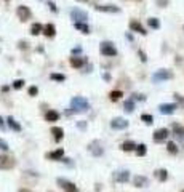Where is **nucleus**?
<instances>
[{"instance_id":"f257e3e1","label":"nucleus","mask_w":184,"mask_h":192,"mask_svg":"<svg viewBox=\"0 0 184 192\" xmlns=\"http://www.w3.org/2000/svg\"><path fill=\"white\" fill-rule=\"evenodd\" d=\"M71 107H72V112H86L90 109V102L82 96H74L71 99Z\"/></svg>"},{"instance_id":"f03ea898","label":"nucleus","mask_w":184,"mask_h":192,"mask_svg":"<svg viewBox=\"0 0 184 192\" xmlns=\"http://www.w3.org/2000/svg\"><path fill=\"white\" fill-rule=\"evenodd\" d=\"M170 78H173V72L168 71V69H159V71L152 75V80H154V82L170 80Z\"/></svg>"},{"instance_id":"7ed1b4c3","label":"nucleus","mask_w":184,"mask_h":192,"mask_svg":"<svg viewBox=\"0 0 184 192\" xmlns=\"http://www.w3.org/2000/svg\"><path fill=\"white\" fill-rule=\"evenodd\" d=\"M15 165H16V162L13 157L0 154V170H11Z\"/></svg>"},{"instance_id":"20e7f679","label":"nucleus","mask_w":184,"mask_h":192,"mask_svg":"<svg viewBox=\"0 0 184 192\" xmlns=\"http://www.w3.org/2000/svg\"><path fill=\"white\" fill-rule=\"evenodd\" d=\"M71 18L75 22H85L86 19H88V15H86L83 10H80V8H72L71 10Z\"/></svg>"},{"instance_id":"39448f33","label":"nucleus","mask_w":184,"mask_h":192,"mask_svg":"<svg viewBox=\"0 0 184 192\" xmlns=\"http://www.w3.org/2000/svg\"><path fill=\"white\" fill-rule=\"evenodd\" d=\"M101 55L104 56H115L117 55V50L114 43H110V42H103L101 43Z\"/></svg>"},{"instance_id":"423d86ee","label":"nucleus","mask_w":184,"mask_h":192,"mask_svg":"<svg viewBox=\"0 0 184 192\" xmlns=\"http://www.w3.org/2000/svg\"><path fill=\"white\" fill-rule=\"evenodd\" d=\"M170 136V131H168V128H159V130H155L154 131V141L155 143H163V141H167V138Z\"/></svg>"},{"instance_id":"0eeeda50","label":"nucleus","mask_w":184,"mask_h":192,"mask_svg":"<svg viewBox=\"0 0 184 192\" xmlns=\"http://www.w3.org/2000/svg\"><path fill=\"white\" fill-rule=\"evenodd\" d=\"M56 182H58V184L61 186L66 192H79V189L75 187V184H74V182L67 181V179H64V178H58Z\"/></svg>"},{"instance_id":"6e6552de","label":"nucleus","mask_w":184,"mask_h":192,"mask_svg":"<svg viewBox=\"0 0 184 192\" xmlns=\"http://www.w3.org/2000/svg\"><path fill=\"white\" fill-rule=\"evenodd\" d=\"M16 15H18V18H19L21 21H27V19H31L32 13H31V10L26 5H21V7H18Z\"/></svg>"},{"instance_id":"1a4fd4ad","label":"nucleus","mask_w":184,"mask_h":192,"mask_svg":"<svg viewBox=\"0 0 184 192\" xmlns=\"http://www.w3.org/2000/svg\"><path fill=\"white\" fill-rule=\"evenodd\" d=\"M110 126L114 130H125L128 126V122L125 119H122V117H115V119L110 120Z\"/></svg>"},{"instance_id":"9d476101","label":"nucleus","mask_w":184,"mask_h":192,"mask_svg":"<svg viewBox=\"0 0 184 192\" xmlns=\"http://www.w3.org/2000/svg\"><path fill=\"white\" fill-rule=\"evenodd\" d=\"M176 109H178V104H173V102H165V104H160V106H159V111L162 112L163 115L173 114Z\"/></svg>"},{"instance_id":"9b49d317","label":"nucleus","mask_w":184,"mask_h":192,"mask_svg":"<svg viewBox=\"0 0 184 192\" xmlns=\"http://www.w3.org/2000/svg\"><path fill=\"white\" fill-rule=\"evenodd\" d=\"M90 152L93 154L95 157H99V155H103V152H104V149H103V146H101V143L99 141H93L90 144Z\"/></svg>"},{"instance_id":"f8f14e48","label":"nucleus","mask_w":184,"mask_h":192,"mask_svg":"<svg viewBox=\"0 0 184 192\" xmlns=\"http://www.w3.org/2000/svg\"><path fill=\"white\" fill-rule=\"evenodd\" d=\"M130 29H131V31H135V32H138V34H141V35H146V34H147L146 29L142 27V24H141L139 21H136V19L130 21Z\"/></svg>"},{"instance_id":"ddd939ff","label":"nucleus","mask_w":184,"mask_h":192,"mask_svg":"<svg viewBox=\"0 0 184 192\" xmlns=\"http://www.w3.org/2000/svg\"><path fill=\"white\" fill-rule=\"evenodd\" d=\"M171 130H173L174 136H176L179 141H184V126H183V125L173 123V125H171Z\"/></svg>"},{"instance_id":"4468645a","label":"nucleus","mask_w":184,"mask_h":192,"mask_svg":"<svg viewBox=\"0 0 184 192\" xmlns=\"http://www.w3.org/2000/svg\"><path fill=\"white\" fill-rule=\"evenodd\" d=\"M98 11H106V13H118L120 8L115 7V5H96L95 7Z\"/></svg>"},{"instance_id":"2eb2a0df","label":"nucleus","mask_w":184,"mask_h":192,"mask_svg":"<svg viewBox=\"0 0 184 192\" xmlns=\"http://www.w3.org/2000/svg\"><path fill=\"white\" fill-rule=\"evenodd\" d=\"M43 34H45V37H50V39H53V37L56 35V27H54L53 24L43 26Z\"/></svg>"},{"instance_id":"dca6fc26","label":"nucleus","mask_w":184,"mask_h":192,"mask_svg":"<svg viewBox=\"0 0 184 192\" xmlns=\"http://www.w3.org/2000/svg\"><path fill=\"white\" fill-rule=\"evenodd\" d=\"M147 178L146 176H135L133 178V184H135L136 187H146L147 186Z\"/></svg>"},{"instance_id":"f3484780","label":"nucleus","mask_w":184,"mask_h":192,"mask_svg":"<svg viewBox=\"0 0 184 192\" xmlns=\"http://www.w3.org/2000/svg\"><path fill=\"white\" fill-rule=\"evenodd\" d=\"M63 155H64V151H63V149H56V151H53V152L47 154V157H48V158H51V160H61Z\"/></svg>"},{"instance_id":"a211bd4d","label":"nucleus","mask_w":184,"mask_h":192,"mask_svg":"<svg viewBox=\"0 0 184 192\" xmlns=\"http://www.w3.org/2000/svg\"><path fill=\"white\" fill-rule=\"evenodd\" d=\"M128 179H130V173H128V171H117L115 173V181H118V182H127Z\"/></svg>"},{"instance_id":"6ab92c4d","label":"nucleus","mask_w":184,"mask_h":192,"mask_svg":"<svg viewBox=\"0 0 184 192\" xmlns=\"http://www.w3.org/2000/svg\"><path fill=\"white\" fill-rule=\"evenodd\" d=\"M7 122H8V126H10V128L13 130V131H18V133L21 131V125L18 123V122H16L15 119H13V117H8V119H7Z\"/></svg>"},{"instance_id":"aec40b11","label":"nucleus","mask_w":184,"mask_h":192,"mask_svg":"<svg viewBox=\"0 0 184 192\" xmlns=\"http://www.w3.org/2000/svg\"><path fill=\"white\" fill-rule=\"evenodd\" d=\"M136 144L133 143V141H125V143H122V146H120V149L122 151H125V152H130V151H136Z\"/></svg>"},{"instance_id":"412c9836","label":"nucleus","mask_w":184,"mask_h":192,"mask_svg":"<svg viewBox=\"0 0 184 192\" xmlns=\"http://www.w3.org/2000/svg\"><path fill=\"white\" fill-rule=\"evenodd\" d=\"M51 134L54 136L56 141H61L63 136H64V131H63V128H59V126H53V128H51Z\"/></svg>"},{"instance_id":"4be33fe9","label":"nucleus","mask_w":184,"mask_h":192,"mask_svg":"<svg viewBox=\"0 0 184 192\" xmlns=\"http://www.w3.org/2000/svg\"><path fill=\"white\" fill-rule=\"evenodd\" d=\"M83 64H85L83 58H79V56H72V58H71V66L72 67H82Z\"/></svg>"},{"instance_id":"5701e85b","label":"nucleus","mask_w":184,"mask_h":192,"mask_svg":"<svg viewBox=\"0 0 184 192\" xmlns=\"http://www.w3.org/2000/svg\"><path fill=\"white\" fill-rule=\"evenodd\" d=\"M45 119H47V122H56L58 119H59V112H56V111H48L47 114H45Z\"/></svg>"},{"instance_id":"b1692460","label":"nucleus","mask_w":184,"mask_h":192,"mask_svg":"<svg viewBox=\"0 0 184 192\" xmlns=\"http://www.w3.org/2000/svg\"><path fill=\"white\" fill-rule=\"evenodd\" d=\"M74 27L77 31H80L82 34H90V27L85 24V22H74Z\"/></svg>"},{"instance_id":"393cba45","label":"nucleus","mask_w":184,"mask_h":192,"mask_svg":"<svg viewBox=\"0 0 184 192\" xmlns=\"http://www.w3.org/2000/svg\"><path fill=\"white\" fill-rule=\"evenodd\" d=\"M155 178H157L160 182L167 181L168 179V171L167 170H157V171H155Z\"/></svg>"},{"instance_id":"a878e982","label":"nucleus","mask_w":184,"mask_h":192,"mask_svg":"<svg viewBox=\"0 0 184 192\" xmlns=\"http://www.w3.org/2000/svg\"><path fill=\"white\" fill-rule=\"evenodd\" d=\"M42 31H43V26L40 24V22H34V24L31 26V34L32 35H39Z\"/></svg>"},{"instance_id":"bb28decb","label":"nucleus","mask_w":184,"mask_h":192,"mask_svg":"<svg viewBox=\"0 0 184 192\" xmlns=\"http://www.w3.org/2000/svg\"><path fill=\"white\" fill-rule=\"evenodd\" d=\"M123 96V93L120 90H115V91H110L109 93V98H110V101H118L120 98Z\"/></svg>"},{"instance_id":"cd10ccee","label":"nucleus","mask_w":184,"mask_h":192,"mask_svg":"<svg viewBox=\"0 0 184 192\" xmlns=\"http://www.w3.org/2000/svg\"><path fill=\"white\" fill-rule=\"evenodd\" d=\"M147 24H149V27H152V29H159L160 21L157 19V18H149V19H147Z\"/></svg>"},{"instance_id":"c85d7f7f","label":"nucleus","mask_w":184,"mask_h":192,"mask_svg":"<svg viewBox=\"0 0 184 192\" xmlns=\"http://www.w3.org/2000/svg\"><path fill=\"white\" fill-rule=\"evenodd\" d=\"M146 152H147L146 144H138V147H136V154H138V155H139V157H144Z\"/></svg>"},{"instance_id":"c756f323","label":"nucleus","mask_w":184,"mask_h":192,"mask_svg":"<svg viewBox=\"0 0 184 192\" xmlns=\"http://www.w3.org/2000/svg\"><path fill=\"white\" fill-rule=\"evenodd\" d=\"M167 149H168L170 154H178V146H176V143H173V141L167 143Z\"/></svg>"},{"instance_id":"7c9ffc66","label":"nucleus","mask_w":184,"mask_h":192,"mask_svg":"<svg viewBox=\"0 0 184 192\" xmlns=\"http://www.w3.org/2000/svg\"><path fill=\"white\" fill-rule=\"evenodd\" d=\"M123 109H125L127 112H133V111H135V101H133V99L125 101V106H123Z\"/></svg>"},{"instance_id":"2f4dec72","label":"nucleus","mask_w":184,"mask_h":192,"mask_svg":"<svg viewBox=\"0 0 184 192\" xmlns=\"http://www.w3.org/2000/svg\"><path fill=\"white\" fill-rule=\"evenodd\" d=\"M141 120L144 122V123H147V125H152L154 123V117L150 115V114H142L141 115Z\"/></svg>"},{"instance_id":"473e14b6","label":"nucleus","mask_w":184,"mask_h":192,"mask_svg":"<svg viewBox=\"0 0 184 192\" xmlns=\"http://www.w3.org/2000/svg\"><path fill=\"white\" fill-rule=\"evenodd\" d=\"M50 78L54 80V82H64V80H66V75H64V74H51Z\"/></svg>"},{"instance_id":"72a5a7b5","label":"nucleus","mask_w":184,"mask_h":192,"mask_svg":"<svg viewBox=\"0 0 184 192\" xmlns=\"http://www.w3.org/2000/svg\"><path fill=\"white\" fill-rule=\"evenodd\" d=\"M22 85H24V80H21V78H18V80L13 82V88H16V90L22 88Z\"/></svg>"},{"instance_id":"f704fd0d","label":"nucleus","mask_w":184,"mask_h":192,"mask_svg":"<svg viewBox=\"0 0 184 192\" xmlns=\"http://www.w3.org/2000/svg\"><path fill=\"white\" fill-rule=\"evenodd\" d=\"M0 149H2V151H8V149H10L8 143L5 141V139H2V138H0Z\"/></svg>"},{"instance_id":"c9c22d12","label":"nucleus","mask_w":184,"mask_h":192,"mask_svg":"<svg viewBox=\"0 0 184 192\" xmlns=\"http://www.w3.org/2000/svg\"><path fill=\"white\" fill-rule=\"evenodd\" d=\"M48 7H50V10H51L53 13H58V8H56V5H54V2H51V0H48Z\"/></svg>"},{"instance_id":"e433bc0d","label":"nucleus","mask_w":184,"mask_h":192,"mask_svg":"<svg viewBox=\"0 0 184 192\" xmlns=\"http://www.w3.org/2000/svg\"><path fill=\"white\" fill-rule=\"evenodd\" d=\"M37 93H39V88L37 87H31L29 88V96H37Z\"/></svg>"},{"instance_id":"4c0bfd02","label":"nucleus","mask_w":184,"mask_h":192,"mask_svg":"<svg viewBox=\"0 0 184 192\" xmlns=\"http://www.w3.org/2000/svg\"><path fill=\"white\" fill-rule=\"evenodd\" d=\"M138 55H139V58H141V61H142V63H146V61H147V56H146V53H144L142 50H139V51H138Z\"/></svg>"},{"instance_id":"58836bf2","label":"nucleus","mask_w":184,"mask_h":192,"mask_svg":"<svg viewBox=\"0 0 184 192\" xmlns=\"http://www.w3.org/2000/svg\"><path fill=\"white\" fill-rule=\"evenodd\" d=\"M157 5H159V7H162V8H163V7H167V5H168V0H157Z\"/></svg>"},{"instance_id":"ea45409f","label":"nucleus","mask_w":184,"mask_h":192,"mask_svg":"<svg viewBox=\"0 0 184 192\" xmlns=\"http://www.w3.org/2000/svg\"><path fill=\"white\" fill-rule=\"evenodd\" d=\"M174 99H176V101H179L181 104H184V98H183L181 95H178V93H174Z\"/></svg>"},{"instance_id":"a19ab883","label":"nucleus","mask_w":184,"mask_h":192,"mask_svg":"<svg viewBox=\"0 0 184 192\" xmlns=\"http://www.w3.org/2000/svg\"><path fill=\"white\" fill-rule=\"evenodd\" d=\"M18 46H19L21 50H22V48L26 50V48H27V42H19V43H18Z\"/></svg>"},{"instance_id":"79ce46f5","label":"nucleus","mask_w":184,"mask_h":192,"mask_svg":"<svg viewBox=\"0 0 184 192\" xmlns=\"http://www.w3.org/2000/svg\"><path fill=\"white\" fill-rule=\"evenodd\" d=\"M80 51H82V48H80V46H77V48H72V55H79Z\"/></svg>"},{"instance_id":"37998d69","label":"nucleus","mask_w":184,"mask_h":192,"mask_svg":"<svg viewBox=\"0 0 184 192\" xmlns=\"http://www.w3.org/2000/svg\"><path fill=\"white\" fill-rule=\"evenodd\" d=\"M79 128L80 130H85L86 128V123H85V122H79Z\"/></svg>"},{"instance_id":"c03bdc74","label":"nucleus","mask_w":184,"mask_h":192,"mask_svg":"<svg viewBox=\"0 0 184 192\" xmlns=\"http://www.w3.org/2000/svg\"><path fill=\"white\" fill-rule=\"evenodd\" d=\"M0 130H5V125H3V119L0 117Z\"/></svg>"},{"instance_id":"a18cd8bd","label":"nucleus","mask_w":184,"mask_h":192,"mask_svg":"<svg viewBox=\"0 0 184 192\" xmlns=\"http://www.w3.org/2000/svg\"><path fill=\"white\" fill-rule=\"evenodd\" d=\"M19 192H32V191H29V189H19Z\"/></svg>"},{"instance_id":"49530a36","label":"nucleus","mask_w":184,"mask_h":192,"mask_svg":"<svg viewBox=\"0 0 184 192\" xmlns=\"http://www.w3.org/2000/svg\"><path fill=\"white\" fill-rule=\"evenodd\" d=\"M80 2H86V0H80Z\"/></svg>"},{"instance_id":"de8ad7c7","label":"nucleus","mask_w":184,"mask_h":192,"mask_svg":"<svg viewBox=\"0 0 184 192\" xmlns=\"http://www.w3.org/2000/svg\"><path fill=\"white\" fill-rule=\"evenodd\" d=\"M181 192H184V191H181Z\"/></svg>"},{"instance_id":"09e8293b","label":"nucleus","mask_w":184,"mask_h":192,"mask_svg":"<svg viewBox=\"0 0 184 192\" xmlns=\"http://www.w3.org/2000/svg\"><path fill=\"white\" fill-rule=\"evenodd\" d=\"M138 2H139V0H138Z\"/></svg>"},{"instance_id":"8fccbe9b","label":"nucleus","mask_w":184,"mask_h":192,"mask_svg":"<svg viewBox=\"0 0 184 192\" xmlns=\"http://www.w3.org/2000/svg\"><path fill=\"white\" fill-rule=\"evenodd\" d=\"M7 2H8V0H7Z\"/></svg>"}]
</instances>
